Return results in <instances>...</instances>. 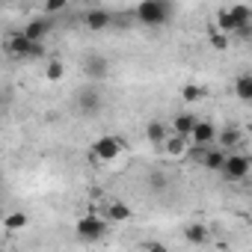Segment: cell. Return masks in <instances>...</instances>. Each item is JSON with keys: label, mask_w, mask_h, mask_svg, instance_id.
Masks as SVG:
<instances>
[{"label": "cell", "mask_w": 252, "mask_h": 252, "mask_svg": "<svg viewBox=\"0 0 252 252\" xmlns=\"http://www.w3.org/2000/svg\"><path fill=\"white\" fill-rule=\"evenodd\" d=\"M134 18L143 27H163L172 21V0H140L134 6Z\"/></svg>", "instance_id": "obj_1"}, {"label": "cell", "mask_w": 252, "mask_h": 252, "mask_svg": "<svg viewBox=\"0 0 252 252\" xmlns=\"http://www.w3.org/2000/svg\"><path fill=\"white\" fill-rule=\"evenodd\" d=\"M122 149H125V143H122L116 134H104V137H98V140L89 146V158H92L95 163H110V160H116V158L122 155Z\"/></svg>", "instance_id": "obj_2"}, {"label": "cell", "mask_w": 252, "mask_h": 252, "mask_svg": "<svg viewBox=\"0 0 252 252\" xmlns=\"http://www.w3.org/2000/svg\"><path fill=\"white\" fill-rule=\"evenodd\" d=\"M107 228H110V220H107V217H95V214H86V217H80V220L74 222L77 237L86 240V243L101 240V237L107 234Z\"/></svg>", "instance_id": "obj_3"}, {"label": "cell", "mask_w": 252, "mask_h": 252, "mask_svg": "<svg viewBox=\"0 0 252 252\" xmlns=\"http://www.w3.org/2000/svg\"><path fill=\"white\" fill-rule=\"evenodd\" d=\"M249 169H252V160H249L246 155H240V152H228L225 160H222V166H220V172H222L228 181H243V178H249Z\"/></svg>", "instance_id": "obj_4"}, {"label": "cell", "mask_w": 252, "mask_h": 252, "mask_svg": "<svg viewBox=\"0 0 252 252\" xmlns=\"http://www.w3.org/2000/svg\"><path fill=\"white\" fill-rule=\"evenodd\" d=\"M101 107H104V95H101L98 83H89V86H83V89L77 92V110H80L83 116H98Z\"/></svg>", "instance_id": "obj_5"}, {"label": "cell", "mask_w": 252, "mask_h": 252, "mask_svg": "<svg viewBox=\"0 0 252 252\" xmlns=\"http://www.w3.org/2000/svg\"><path fill=\"white\" fill-rule=\"evenodd\" d=\"M30 39L21 33V30H15V33H6V39H3V51L9 54V57H15V60H27V54H30Z\"/></svg>", "instance_id": "obj_6"}, {"label": "cell", "mask_w": 252, "mask_h": 252, "mask_svg": "<svg viewBox=\"0 0 252 252\" xmlns=\"http://www.w3.org/2000/svg\"><path fill=\"white\" fill-rule=\"evenodd\" d=\"M110 24H113L110 9L92 6V9H86V12H83V27H86V30H92V33H101V30H107Z\"/></svg>", "instance_id": "obj_7"}, {"label": "cell", "mask_w": 252, "mask_h": 252, "mask_svg": "<svg viewBox=\"0 0 252 252\" xmlns=\"http://www.w3.org/2000/svg\"><path fill=\"white\" fill-rule=\"evenodd\" d=\"M51 30H54V18H51V15H39V18L27 21V27H24L21 33H24L30 42H45Z\"/></svg>", "instance_id": "obj_8"}, {"label": "cell", "mask_w": 252, "mask_h": 252, "mask_svg": "<svg viewBox=\"0 0 252 252\" xmlns=\"http://www.w3.org/2000/svg\"><path fill=\"white\" fill-rule=\"evenodd\" d=\"M83 74H86L89 83H101V80L110 77V63H107L104 57H89V60L83 63Z\"/></svg>", "instance_id": "obj_9"}, {"label": "cell", "mask_w": 252, "mask_h": 252, "mask_svg": "<svg viewBox=\"0 0 252 252\" xmlns=\"http://www.w3.org/2000/svg\"><path fill=\"white\" fill-rule=\"evenodd\" d=\"M187 140H193L196 146H211L214 140H217V125L214 122H193V131H190V137Z\"/></svg>", "instance_id": "obj_10"}, {"label": "cell", "mask_w": 252, "mask_h": 252, "mask_svg": "<svg viewBox=\"0 0 252 252\" xmlns=\"http://www.w3.org/2000/svg\"><path fill=\"white\" fill-rule=\"evenodd\" d=\"M104 214H107L110 222H131V220H134V208L125 205L122 199H110V202L104 205Z\"/></svg>", "instance_id": "obj_11"}, {"label": "cell", "mask_w": 252, "mask_h": 252, "mask_svg": "<svg viewBox=\"0 0 252 252\" xmlns=\"http://www.w3.org/2000/svg\"><path fill=\"white\" fill-rule=\"evenodd\" d=\"M160 149H163V155H166L169 160H181V158L187 155V137H181V134L169 131V137L160 143Z\"/></svg>", "instance_id": "obj_12"}, {"label": "cell", "mask_w": 252, "mask_h": 252, "mask_svg": "<svg viewBox=\"0 0 252 252\" xmlns=\"http://www.w3.org/2000/svg\"><path fill=\"white\" fill-rule=\"evenodd\" d=\"M208 237H211V228H208L205 222H190V225H184V240H187V243H193V246H205Z\"/></svg>", "instance_id": "obj_13"}, {"label": "cell", "mask_w": 252, "mask_h": 252, "mask_svg": "<svg viewBox=\"0 0 252 252\" xmlns=\"http://www.w3.org/2000/svg\"><path fill=\"white\" fill-rule=\"evenodd\" d=\"M169 131H172V128H169L166 122H158V119H152V122L146 125V140H149L152 146H160V143L169 137Z\"/></svg>", "instance_id": "obj_14"}, {"label": "cell", "mask_w": 252, "mask_h": 252, "mask_svg": "<svg viewBox=\"0 0 252 252\" xmlns=\"http://www.w3.org/2000/svg\"><path fill=\"white\" fill-rule=\"evenodd\" d=\"M214 143H220V149L231 152L234 146L243 143V131H240V128H222V131H217V140H214Z\"/></svg>", "instance_id": "obj_15"}, {"label": "cell", "mask_w": 252, "mask_h": 252, "mask_svg": "<svg viewBox=\"0 0 252 252\" xmlns=\"http://www.w3.org/2000/svg\"><path fill=\"white\" fill-rule=\"evenodd\" d=\"M208 98V86H199V83H184L181 86V101L184 104H199Z\"/></svg>", "instance_id": "obj_16"}, {"label": "cell", "mask_w": 252, "mask_h": 252, "mask_svg": "<svg viewBox=\"0 0 252 252\" xmlns=\"http://www.w3.org/2000/svg\"><path fill=\"white\" fill-rule=\"evenodd\" d=\"M65 77V63L63 60H48L45 63V80L48 83H60Z\"/></svg>", "instance_id": "obj_17"}, {"label": "cell", "mask_w": 252, "mask_h": 252, "mask_svg": "<svg viewBox=\"0 0 252 252\" xmlns=\"http://www.w3.org/2000/svg\"><path fill=\"white\" fill-rule=\"evenodd\" d=\"M214 27H217V30H222L225 36H231L240 24L231 18V12H228V9H220V12H217V21H214Z\"/></svg>", "instance_id": "obj_18"}, {"label": "cell", "mask_w": 252, "mask_h": 252, "mask_svg": "<svg viewBox=\"0 0 252 252\" xmlns=\"http://www.w3.org/2000/svg\"><path fill=\"white\" fill-rule=\"evenodd\" d=\"M30 225V217L24 214V211H12L6 220H3V228L6 231H21V228H27Z\"/></svg>", "instance_id": "obj_19"}, {"label": "cell", "mask_w": 252, "mask_h": 252, "mask_svg": "<svg viewBox=\"0 0 252 252\" xmlns=\"http://www.w3.org/2000/svg\"><path fill=\"white\" fill-rule=\"evenodd\" d=\"M234 95L240 101H252V74H240L234 80Z\"/></svg>", "instance_id": "obj_20"}, {"label": "cell", "mask_w": 252, "mask_h": 252, "mask_svg": "<svg viewBox=\"0 0 252 252\" xmlns=\"http://www.w3.org/2000/svg\"><path fill=\"white\" fill-rule=\"evenodd\" d=\"M228 42H231V36H225L222 30H217V27L208 30V45H211L214 51H228Z\"/></svg>", "instance_id": "obj_21"}, {"label": "cell", "mask_w": 252, "mask_h": 252, "mask_svg": "<svg viewBox=\"0 0 252 252\" xmlns=\"http://www.w3.org/2000/svg\"><path fill=\"white\" fill-rule=\"evenodd\" d=\"M193 116L190 113H181V116H175V122H172V131L175 134H181V137H190V131H193Z\"/></svg>", "instance_id": "obj_22"}, {"label": "cell", "mask_w": 252, "mask_h": 252, "mask_svg": "<svg viewBox=\"0 0 252 252\" xmlns=\"http://www.w3.org/2000/svg\"><path fill=\"white\" fill-rule=\"evenodd\" d=\"M228 12H231V18H234L237 24H249V21H252L249 3H234V6H228Z\"/></svg>", "instance_id": "obj_23"}, {"label": "cell", "mask_w": 252, "mask_h": 252, "mask_svg": "<svg viewBox=\"0 0 252 252\" xmlns=\"http://www.w3.org/2000/svg\"><path fill=\"white\" fill-rule=\"evenodd\" d=\"M45 15H57V12H65L68 9V0H45Z\"/></svg>", "instance_id": "obj_24"}, {"label": "cell", "mask_w": 252, "mask_h": 252, "mask_svg": "<svg viewBox=\"0 0 252 252\" xmlns=\"http://www.w3.org/2000/svg\"><path fill=\"white\" fill-rule=\"evenodd\" d=\"M152 187H160V190H163V187H166V178H163V175H155V178H152Z\"/></svg>", "instance_id": "obj_25"}, {"label": "cell", "mask_w": 252, "mask_h": 252, "mask_svg": "<svg viewBox=\"0 0 252 252\" xmlns=\"http://www.w3.org/2000/svg\"><path fill=\"white\" fill-rule=\"evenodd\" d=\"M0 116H3V98H0Z\"/></svg>", "instance_id": "obj_26"}, {"label": "cell", "mask_w": 252, "mask_h": 252, "mask_svg": "<svg viewBox=\"0 0 252 252\" xmlns=\"http://www.w3.org/2000/svg\"><path fill=\"white\" fill-rule=\"evenodd\" d=\"M0 208H3V202H0Z\"/></svg>", "instance_id": "obj_27"}]
</instances>
